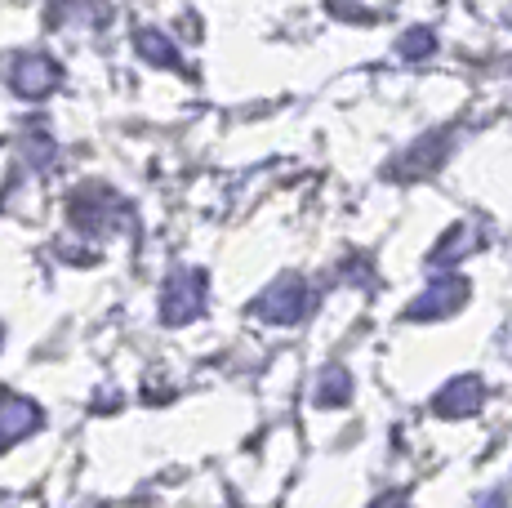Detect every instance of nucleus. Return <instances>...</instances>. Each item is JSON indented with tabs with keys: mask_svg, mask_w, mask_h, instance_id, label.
Returning <instances> with one entry per match:
<instances>
[{
	"mask_svg": "<svg viewBox=\"0 0 512 508\" xmlns=\"http://www.w3.org/2000/svg\"><path fill=\"white\" fill-rule=\"evenodd\" d=\"M486 406V384L477 375H464V379H450L437 397H432V410L446 419H464V415H477Z\"/></svg>",
	"mask_w": 512,
	"mask_h": 508,
	"instance_id": "20e7f679",
	"label": "nucleus"
},
{
	"mask_svg": "<svg viewBox=\"0 0 512 508\" xmlns=\"http://www.w3.org/2000/svg\"><path fill=\"white\" fill-rule=\"evenodd\" d=\"M201 308H205V272H196V268L174 272L161 295V321L165 326H183V321H192Z\"/></svg>",
	"mask_w": 512,
	"mask_h": 508,
	"instance_id": "7ed1b4c3",
	"label": "nucleus"
},
{
	"mask_svg": "<svg viewBox=\"0 0 512 508\" xmlns=\"http://www.w3.org/2000/svg\"><path fill=\"white\" fill-rule=\"evenodd\" d=\"M468 299V281L459 272H446L432 286H423V295L406 308V321H446L450 312H459Z\"/></svg>",
	"mask_w": 512,
	"mask_h": 508,
	"instance_id": "f03ea898",
	"label": "nucleus"
},
{
	"mask_svg": "<svg viewBox=\"0 0 512 508\" xmlns=\"http://www.w3.org/2000/svg\"><path fill=\"white\" fill-rule=\"evenodd\" d=\"M477 508H504V495H486V500H481Z\"/></svg>",
	"mask_w": 512,
	"mask_h": 508,
	"instance_id": "9b49d317",
	"label": "nucleus"
},
{
	"mask_svg": "<svg viewBox=\"0 0 512 508\" xmlns=\"http://www.w3.org/2000/svg\"><path fill=\"white\" fill-rule=\"evenodd\" d=\"M432 50H437V36L428 32V27H415V32H406V41L397 45L401 58H410V63H419V58H428Z\"/></svg>",
	"mask_w": 512,
	"mask_h": 508,
	"instance_id": "6e6552de",
	"label": "nucleus"
},
{
	"mask_svg": "<svg viewBox=\"0 0 512 508\" xmlns=\"http://www.w3.org/2000/svg\"><path fill=\"white\" fill-rule=\"evenodd\" d=\"M348 393H352V379L343 375V370H330V375L321 379V388H317V402L321 406H339V402H348Z\"/></svg>",
	"mask_w": 512,
	"mask_h": 508,
	"instance_id": "1a4fd4ad",
	"label": "nucleus"
},
{
	"mask_svg": "<svg viewBox=\"0 0 512 508\" xmlns=\"http://www.w3.org/2000/svg\"><path fill=\"white\" fill-rule=\"evenodd\" d=\"M134 45H139V54L147 58V63H165V67H179V50H174L170 36L152 32V27H143L139 36H134Z\"/></svg>",
	"mask_w": 512,
	"mask_h": 508,
	"instance_id": "0eeeda50",
	"label": "nucleus"
},
{
	"mask_svg": "<svg viewBox=\"0 0 512 508\" xmlns=\"http://www.w3.org/2000/svg\"><path fill=\"white\" fill-rule=\"evenodd\" d=\"M370 508H406V495H401V491H388V495H379V500H374Z\"/></svg>",
	"mask_w": 512,
	"mask_h": 508,
	"instance_id": "9d476101",
	"label": "nucleus"
},
{
	"mask_svg": "<svg viewBox=\"0 0 512 508\" xmlns=\"http://www.w3.org/2000/svg\"><path fill=\"white\" fill-rule=\"evenodd\" d=\"M58 85V63L45 54H23L14 63V90L23 99H45L49 90Z\"/></svg>",
	"mask_w": 512,
	"mask_h": 508,
	"instance_id": "39448f33",
	"label": "nucleus"
},
{
	"mask_svg": "<svg viewBox=\"0 0 512 508\" xmlns=\"http://www.w3.org/2000/svg\"><path fill=\"white\" fill-rule=\"evenodd\" d=\"M36 424H41V410H36V402L14 397V393L0 397V451H5V446H14L23 433H32Z\"/></svg>",
	"mask_w": 512,
	"mask_h": 508,
	"instance_id": "423d86ee",
	"label": "nucleus"
},
{
	"mask_svg": "<svg viewBox=\"0 0 512 508\" xmlns=\"http://www.w3.org/2000/svg\"><path fill=\"white\" fill-rule=\"evenodd\" d=\"M308 312V286L299 277H281L254 299V317L272 321V326H294Z\"/></svg>",
	"mask_w": 512,
	"mask_h": 508,
	"instance_id": "f257e3e1",
	"label": "nucleus"
}]
</instances>
